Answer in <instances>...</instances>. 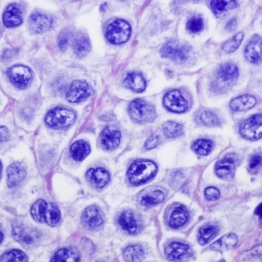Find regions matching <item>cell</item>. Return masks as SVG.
Wrapping results in <instances>:
<instances>
[{"instance_id":"6da1fadb","label":"cell","mask_w":262,"mask_h":262,"mask_svg":"<svg viewBox=\"0 0 262 262\" xmlns=\"http://www.w3.org/2000/svg\"><path fill=\"white\" fill-rule=\"evenodd\" d=\"M157 170V166L154 162L138 160L130 166L127 171V176L133 185L139 186L154 178Z\"/></svg>"},{"instance_id":"7a4b0ae2","label":"cell","mask_w":262,"mask_h":262,"mask_svg":"<svg viewBox=\"0 0 262 262\" xmlns=\"http://www.w3.org/2000/svg\"><path fill=\"white\" fill-rule=\"evenodd\" d=\"M238 76V69L233 63L223 64L218 69L216 79L213 81L214 90L222 92L230 89L237 81Z\"/></svg>"},{"instance_id":"3957f363","label":"cell","mask_w":262,"mask_h":262,"mask_svg":"<svg viewBox=\"0 0 262 262\" xmlns=\"http://www.w3.org/2000/svg\"><path fill=\"white\" fill-rule=\"evenodd\" d=\"M128 113L135 122L140 123L151 122L156 118L157 115L154 106L141 99H136L132 101Z\"/></svg>"},{"instance_id":"277c9868","label":"cell","mask_w":262,"mask_h":262,"mask_svg":"<svg viewBox=\"0 0 262 262\" xmlns=\"http://www.w3.org/2000/svg\"><path fill=\"white\" fill-rule=\"evenodd\" d=\"M75 120L76 115L74 111L63 107H58L47 114L45 122L51 127L63 128L71 126Z\"/></svg>"},{"instance_id":"5b68a950","label":"cell","mask_w":262,"mask_h":262,"mask_svg":"<svg viewBox=\"0 0 262 262\" xmlns=\"http://www.w3.org/2000/svg\"><path fill=\"white\" fill-rule=\"evenodd\" d=\"M131 31L129 24L125 20L117 19L107 27L106 37L111 43L121 45L129 39Z\"/></svg>"},{"instance_id":"8992f818","label":"cell","mask_w":262,"mask_h":262,"mask_svg":"<svg viewBox=\"0 0 262 262\" xmlns=\"http://www.w3.org/2000/svg\"><path fill=\"white\" fill-rule=\"evenodd\" d=\"M190 52V49L187 45L174 40L166 42L161 50L163 57L179 63L185 62Z\"/></svg>"},{"instance_id":"52a82bcc","label":"cell","mask_w":262,"mask_h":262,"mask_svg":"<svg viewBox=\"0 0 262 262\" xmlns=\"http://www.w3.org/2000/svg\"><path fill=\"white\" fill-rule=\"evenodd\" d=\"M239 133L243 138L251 141L262 137V114H256L245 120L239 127Z\"/></svg>"},{"instance_id":"ba28073f","label":"cell","mask_w":262,"mask_h":262,"mask_svg":"<svg viewBox=\"0 0 262 262\" xmlns=\"http://www.w3.org/2000/svg\"><path fill=\"white\" fill-rule=\"evenodd\" d=\"M11 83L17 88L25 89L32 82L33 75L31 70L23 65H15L7 71Z\"/></svg>"},{"instance_id":"9c48e42d","label":"cell","mask_w":262,"mask_h":262,"mask_svg":"<svg viewBox=\"0 0 262 262\" xmlns=\"http://www.w3.org/2000/svg\"><path fill=\"white\" fill-rule=\"evenodd\" d=\"M94 90L85 81L74 80L67 94V100L71 103H78L93 95Z\"/></svg>"},{"instance_id":"30bf717a","label":"cell","mask_w":262,"mask_h":262,"mask_svg":"<svg viewBox=\"0 0 262 262\" xmlns=\"http://www.w3.org/2000/svg\"><path fill=\"white\" fill-rule=\"evenodd\" d=\"M163 102L165 108L173 113H183L188 109V102L179 90L166 93Z\"/></svg>"},{"instance_id":"8fae6325","label":"cell","mask_w":262,"mask_h":262,"mask_svg":"<svg viewBox=\"0 0 262 262\" xmlns=\"http://www.w3.org/2000/svg\"><path fill=\"white\" fill-rule=\"evenodd\" d=\"M83 225L89 230H97L104 224V215L96 206H90L84 210L81 217Z\"/></svg>"},{"instance_id":"7c38bea8","label":"cell","mask_w":262,"mask_h":262,"mask_svg":"<svg viewBox=\"0 0 262 262\" xmlns=\"http://www.w3.org/2000/svg\"><path fill=\"white\" fill-rule=\"evenodd\" d=\"M237 162L238 158L235 154H227L217 162L215 166L216 175L221 179H230L234 173Z\"/></svg>"},{"instance_id":"4fadbf2b","label":"cell","mask_w":262,"mask_h":262,"mask_svg":"<svg viewBox=\"0 0 262 262\" xmlns=\"http://www.w3.org/2000/svg\"><path fill=\"white\" fill-rule=\"evenodd\" d=\"M28 24L32 32L42 33L48 31L52 27L53 19L48 15L36 12L30 16Z\"/></svg>"},{"instance_id":"5bb4252c","label":"cell","mask_w":262,"mask_h":262,"mask_svg":"<svg viewBox=\"0 0 262 262\" xmlns=\"http://www.w3.org/2000/svg\"><path fill=\"white\" fill-rule=\"evenodd\" d=\"M13 237L24 246H32L39 239V235L34 229L23 225H17L13 227Z\"/></svg>"},{"instance_id":"9a60e30c","label":"cell","mask_w":262,"mask_h":262,"mask_svg":"<svg viewBox=\"0 0 262 262\" xmlns=\"http://www.w3.org/2000/svg\"><path fill=\"white\" fill-rule=\"evenodd\" d=\"M3 24L8 28L18 27L23 23V10L18 3L8 5L3 15Z\"/></svg>"},{"instance_id":"2e32d148","label":"cell","mask_w":262,"mask_h":262,"mask_svg":"<svg viewBox=\"0 0 262 262\" xmlns=\"http://www.w3.org/2000/svg\"><path fill=\"white\" fill-rule=\"evenodd\" d=\"M245 57L253 64L262 62V38L257 35L253 37L245 49Z\"/></svg>"},{"instance_id":"e0dca14e","label":"cell","mask_w":262,"mask_h":262,"mask_svg":"<svg viewBox=\"0 0 262 262\" xmlns=\"http://www.w3.org/2000/svg\"><path fill=\"white\" fill-rule=\"evenodd\" d=\"M120 137L121 134L117 127H106L100 135L101 145L106 150L114 149L119 145Z\"/></svg>"},{"instance_id":"ac0fdd59","label":"cell","mask_w":262,"mask_h":262,"mask_svg":"<svg viewBox=\"0 0 262 262\" xmlns=\"http://www.w3.org/2000/svg\"><path fill=\"white\" fill-rule=\"evenodd\" d=\"M119 224L122 229L130 234H138L141 230V225L135 214L130 210H126L120 214Z\"/></svg>"},{"instance_id":"d6986e66","label":"cell","mask_w":262,"mask_h":262,"mask_svg":"<svg viewBox=\"0 0 262 262\" xmlns=\"http://www.w3.org/2000/svg\"><path fill=\"white\" fill-rule=\"evenodd\" d=\"M190 247L182 243H171L165 249V255L171 261H179L188 255Z\"/></svg>"},{"instance_id":"ffe728a7","label":"cell","mask_w":262,"mask_h":262,"mask_svg":"<svg viewBox=\"0 0 262 262\" xmlns=\"http://www.w3.org/2000/svg\"><path fill=\"white\" fill-rule=\"evenodd\" d=\"M86 178L92 186L102 188L109 183L110 175L104 168L90 169L86 173Z\"/></svg>"},{"instance_id":"44dd1931","label":"cell","mask_w":262,"mask_h":262,"mask_svg":"<svg viewBox=\"0 0 262 262\" xmlns=\"http://www.w3.org/2000/svg\"><path fill=\"white\" fill-rule=\"evenodd\" d=\"M26 177L24 166L20 163H14L8 167L7 170V183L8 186L15 187L22 183Z\"/></svg>"},{"instance_id":"7402d4cb","label":"cell","mask_w":262,"mask_h":262,"mask_svg":"<svg viewBox=\"0 0 262 262\" xmlns=\"http://www.w3.org/2000/svg\"><path fill=\"white\" fill-rule=\"evenodd\" d=\"M238 242L237 236L235 234H227L213 243L210 248V250L216 252L228 251L237 246Z\"/></svg>"},{"instance_id":"603a6c76","label":"cell","mask_w":262,"mask_h":262,"mask_svg":"<svg viewBox=\"0 0 262 262\" xmlns=\"http://www.w3.org/2000/svg\"><path fill=\"white\" fill-rule=\"evenodd\" d=\"M255 97L249 94H245L232 100L230 102V108L236 112L246 111L250 110L256 104Z\"/></svg>"},{"instance_id":"cb8c5ba5","label":"cell","mask_w":262,"mask_h":262,"mask_svg":"<svg viewBox=\"0 0 262 262\" xmlns=\"http://www.w3.org/2000/svg\"><path fill=\"white\" fill-rule=\"evenodd\" d=\"M73 50L77 57H85L91 50V42L86 34L80 33L76 36L73 42Z\"/></svg>"},{"instance_id":"d4e9b609","label":"cell","mask_w":262,"mask_h":262,"mask_svg":"<svg viewBox=\"0 0 262 262\" xmlns=\"http://www.w3.org/2000/svg\"><path fill=\"white\" fill-rule=\"evenodd\" d=\"M124 83L127 88L137 93L143 92L147 87L144 77L137 72L128 74L124 79Z\"/></svg>"},{"instance_id":"484cf974","label":"cell","mask_w":262,"mask_h":262,"mask_svg":"<svg viewBox=\"0 0 262 262\" xmlns=\"http://www.w3.org/2000/svg\"><path fill=\"white\" fill-rule=\"evenodd\" d=\"M79 253L72 248L60 249L56 252L51 262H79Z\"/></svg>"},{"instance_id":"4316f807","label":"cell","mask_w":262,"mask_h":262,"mask_svg":"<svg viewBox=\"0 0 262 262\" xmlns=\"http://www.w3.org/2000/svg\"><path fill=\"white\" fill-rule=\"evenodd\" d=\"M189 217L186 208L182 207L176 208L171 214L169 225L171 228L178 229L185 225Z\"/></svg>"},{"instance_id":"83f0119b","label":"cell","mask_w":262,"mask_h":262,"mask_svg":"<svg viewBox=\"0 0 262 262\" xmlns=\"http://www.w3.org/2000/svg\"><path fill=\"white\" fill-rule=\"evenodd\" d=\"M123 256L126 262H141L144 259L145 252L139 245H133L124 250Z\"/></svg>"},{"instance_id":"f1b7e54d","label":"cell","mask_w":262,"mask_h":262,"mask_svg":"<svg viewBox=\"0 0 262 262\" xmlns=\"http://www.w3.org/2000/svg\"><path fill=\"white\" fill-rule=\"evenodd\" d=\"M71 156L76 161H81L86 158L90 152L89 145L83 141H77L71 147Z\"/></svg>"},{"instance_id":"f546056e","label":"cell","mask_w":262,"mask_h":262,"mask_svg":"<svg viewBox=\"0 0 262 262\" xmlns=\"http://www.w3.org/2000/svg\"><path fill=\"white\" fill-rule=\"evenodd\" d=\"M198 123L208 127L218 126L221 124V120L217 116L209 110H203L198 114Z\"/></svg>"},{"instance_id":"4dcf8cb0","label":"cell","mask_w":262,"mask_h":262,"mask_svg":"<svg viewBox=\"0 0 262 262\" xmlns=\"http://www.w3.org/2000/svg\"><path fill=\"white\" fill-rule=\"evenodd\" d=\"M237 3L235 1H212L210 3V7L214 15L217 17H221L225 14V12L234 9L237 7Z\"/></svg>"},{"instance_id":"1f68e13d","label":"cell","mask_w":262,"mask_h":262,"mask_svg":"<svg viewBox=\"0 0 262 262\" xmlns=\"http://www.w3.org/2000/svg\"><path fill=\"white\" fill-rule=\"evenodd\" d=\"M219 228L213 225H204L200 230L199 243L202 246L208 244L219 233Z\"/></svg>"},{"instance_id":"d6a6232c","label":"cell","mask_w":262,"mask_h":262,"mask_svg":"<svg viewBox=\"0 0 262 262\" xmlns=\"http://www.w3.org/2000/svg\"><path fill=\"white\" fill-rule=\"evenodd\" d=\"M48 204L43 200H39L34 203L31 208V212L34 221L42 223L45 222V216Z\"/></svg>"},{"instance_id":"836d02e7","label":"cell","mask_w":262,"mask_h":262,"mask_svg":"<svg viewBox=\"0 0 262 262\" xmlns=\"http://www.w3.org/2000/svg\"><path fill=\"white\" fill-rule=\"evenodd\" d=\"M244 33L240 32L231 37L223 44L222 49L226 53H233L237 50L243 40Z\"/></svg>"},{"instance_id":"e575fe53","label":"cell","mask_w":262,"mask_h":262,"mask_svg":"<svg viewBox=\"0 0 262 262\" xmlns=\"http://www.w3.org/2000/svg\"><path fill=\"white\" fill-rule=\"evenodd\" d=\"M61 219V212L57 205L50 204L47 207L45 216V222L51 227H55L58 224Z\"/></svg>"},{"instance_id":"d590c367","label":"cell","mask_w":262,"mask_h":262,"mask_svg":"<svg viewBox=\"0 0 262 262\" xmlns=\"http://www.w3.org/2000/svg\"><path fill=\"white\" fill-rule=\"evenodd\" d=\"M163 131L169 138H176L183 134V127L182 124L173 121L167 122L163 124Z\"/></svg>"},{"instance_id":"8d00e7d4","label":"cell","mask_w":262,"mask_h":262,"mask_svg":"<svg viewBox=\"0 0 262 262\" xmlns=\"http://www.w3.org/2000/svg\"><path fill=\"white\" fill-rule=\"evenodd\" d=\"M213 148L212 141L206 139L197 140L192 146L193 151L202 156H207L211 152Z\"/></svg>"},{"instance_id":"74e56055","label":"cell","mask_w":262,"mask_h":262,"mask_svg":"<svg viewBox=\"0 0 262 262\" xmlns=\"http://www.w3.org/2000/svg\"><path fill=\"white\" fill-rule=\"evenodd\" d=\"M27 260L28 256L23 251L12 250L4 253L0 262H27Z\"/></svg>"},{"instance_id":"f35d334b","label":"cell","mask_w":262,"mask_h":262,"mask_svg":"<svg viewBox=\"0 0 262 262\" xmlns=\"http://www.w3.org/2000/svg\"><path fill=\"white\" fill-rule=\"evenodd\" d=\"M165 193L160 190L154 191L151 194L144 196L141 200V204L147 207H151L161 203L165 199Z\"/></svg>"},{"instance_id":"ab89813d","label":"cell","mask_w":262,"mask_h":262,"mask_svg":"<svg viewBox=\"0 0 262 262\" xmlns=\"http://www.w3.org/2000/svg\"><path fill=\"white\" fill-rule=\"evenodd\" d=\"M204 24L203 18L200 16H193L187 23V29L192 33H197L204 29Z\"/></svg>"},{"instance_id":"60d3db41","label":"cell","mask_w":262,"mask_h":262,"mask_svg":"<svg viewBox=\"0 0 262 262\" xmlns=\"http://www.w3.org/2000/svg\"><path fill=\"white\" fill-rule=\"evenodd\" d=\"M262 166V156L259 154H256L251 157L249 162V169L255 172Z\"/></svg>"},{"instance_id":"b9f144b4","label":"cell","mask_w":262,"mask_h":262,"mask_svg":"<svg viewBox=\"0 0 262 262\" xmlns=\"http://www.w3.org/2000/svg\"><path fill=\"white\" fill-rule=\"evenodd\" d=\"M70 32L69 31H62L61 33L60 34L58 39V45L59 49L62 51L66 50L70 41Z\"/></svg>"},{"instance_id":"7bdbcfd3","label":"cell","mask_w":262,"mask_h":262,"mask_svg":"<svg viewBox=\"0 0 262 262\" xmlns=\"http://www.w3.org/2000/svg\"><path fill=\"white\" fill-rule=\"evenodd\" d=\"M206 199L209 201H216L219 199L221 194L220 191L215 187H208L205 191Z\"/></svg>"},{"instance_id":"ee69618b","label":"cell","mask_w":262,"mask_h":262,"mask_svg":"<svg viewBox=\"0 0 262 262\" xmlns=\"http://www.w3.org/2000/svg\"><path fill=\"white\" fill-rule=\"evenodd\" d=\"M160 143V138L156 135H153L146 141L145 148L150 149L156 147Z\"/></svg>"},{"instance_id":"f6af8a7d","label":"cell","mask_w":262,"mask_h":262,"mask_svg":"<svg viewBox=\"0 0 262 262\" xmlns=\"http://www.w3.org/2000/svg\"><path fill=\"white\" fill-rule=\"evenodd\" d=\"M249 252V255L252 257L262 255V244L257 245L254 248H253Z\"/></svg>"},{"instance_id":"bcb514c9","label":"cell","mask_w":262,"mask_h":262,"mask_svg":"<svg viewBox=\"0 0 262 262\" xmlns=\"http://www.w3.org/2000/svg\"><path fill=\"white\" fill-rule=\"evenodd\" d=\"M237 19L236 18L231 19L226 25V29L229 32L234 31L237 27Z\"/></svg>"},{"instance_id":"7dc6e473","label":"cell","mask_w":262,"mask_h":262,"mask_svg":"<svg viewBox=\"0 0 262 262\" xmlns=\"http://www.w3.org/2000/svg\"><path fill=\"white\" fill-rule=\"evenodd\" d=\"M9 138V133L5 127H1V141H5Z\"/></svg>"},{"instance_id":"c3c4849f","label":"cell","mask_w":262,"mask_h":262,"mask_svg":"<svg viewBox=\"0 0 262 262\" xmlns=\"http://www.w3.org/2000/svg\"><path fill=\"white\" fill-rule=\"evenodd\" d=\"M255 213L257 216L262 218V203L256 207Z\"/></svg>"},{"instance_id":"681fc988","label":"cell","mask_w":262,"mask_h":262,"mask_svg":"<svg viewBox=\"0 0 262 262\" xmlns=\"http://www.w3.org/2000/svg\"><path fill=\"white\" fill-rule=\"evenodd\" d=\"M3 238H4V235L2 233V232H1V243H2V242H3Z\"/></svg>"},{"instance_id":"f907efd6","label":"cell","mask_w":262,"mask_h":262,"mask_svg":"<svg viewBox=\"0 0 262 262\" xmlns=\"http://www.w3.org/2000/svg\"><path fill=\"white\" fill-rule=\"evenodd\" d=\"M96 262H105V261H102V260H99V261H96Z\"/></svg>"}]
</instances>
